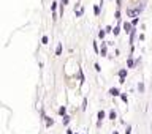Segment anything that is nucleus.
I'll return each mask as SVG.
<instances>
[{
    "label": "nucleus",
    "instance_id": "nucleus-6",
    "mask_svg": "<svg viewBox=\"0 0 152 134\" xmlns=\"http://www.w3.org/2000/svg\"><path fill=\"white\" fill-rule=\"evenodd\" d=\"M57 112H59V115H60V117H65V115H67V107H65V106H60Z\"/></svg>",
    "mask_w": 152,
    "mask_h": 134
},
{
    "label": "nucleus",
    "instance_id": "nucleus-3",
    "mask_svg": "<svg viewBox=\"0 0 152 134\" xmlns=\"http://www.w3.org/2000/svg\"><path fill=\"white\" fill-rule=\"evenodd\" d=\"M106 54H108V46L105 44V43H101V49H100V55H101V57H106Z\"/></svg>",
    "mask_w": 152,
    "mask_h": 134
},
{
    "label": "nucleus",
    "instance_id": "nucleus-10",
    "mask_svg": "<svg viewBox=\"0 0 152 134\" xmlns=\"http://www.w3.org/2000/svg\"><path fill=\"white\" fill-rule=\"evenodd\" d=\"M105 36H106V30H103V28H100V32H98V40H105Z\"/></svg>",
    "mask_w": 152,
    "mask_h": 134
},
{
    "label": "nucleus",
    "instance_id": "nucleus-19",
    "mask_svg": "<svg viewBox=\"0 0 152 134\" xmlns=\"http://www.w3.org/2000/svg\"><path fill=\"white\" fill-rule=\"evenodd\" d=\"M62 123L65 125V126H67V125L70 123V115H65V117H63V122H62Z\"/></svg>",
    "mask_w": 152,
    "mask_h": 134
},
{
    "label": "nucleus",
    "instance_id": "nucleus-29",
    "mask_svg": "<svg viewBox=\"0 0 152 134\" xmlns=\"http://www.w3.org/2000/svg\"><path fill=\"white\" fill-rule=\"evenodd\" d=\"M95 70H97L98 73H100V71H101V68H100V65H98V63H95Z\"/></svg>",
    "mask_w": 152,
    "mask_h": 134
},
{
    "label": "nucleus",
    "instance_id": "nucleus-8",
    "mask_svg": "<svg viewBox=\"0 0 152 134\" xmlns=\"http://www.w3.org/2000/svg\"><path fill=\"white\" fill-rule=\"evenodd\" d=\"M119 33H120V22L117 24L114 28H112V35H114V36H117V35H119Z\"/></svg>",
    "mask_w": 152,
    "mask_h": 134
},
{
    "label": "nucleus",
    "instance_id": "nucleus-5",
    "mask_svg": "<svg viewBox=\"0 0 152 134\" xmlns=\"http://www.w3.org/2000/svg\"><path fill=\"white\" fill-rule=\"evenodd\" d=\"M105 117H106V112H105V110H98V114H97L98 122H103V120H105Z\"/></svg>",
    "mask_w": 152,
    "mask_h": 134
},
{
    "label": "nucleus",
    "instance_id": "nucleus-21",
    "mask_svg": "<svg viewBox=\"0 0 152 134\" xmlns=\"http://www.w3.org/2000/svg\"><path fill=\"white\" fill-rule=\"evenodd\" d=\"M55 10H57V2H52V5H51V11L55 14Z\"/></svg>",
    "mask_w": 152,
    "mask_h": 134
},
{
    "label": "nucleus",
    "instance_id": "nucleus-11",
    "mask_svg": "<svg viewBox=\"0 0 152 134\" xmlns=\"http://www.w3.org/2000/svg\"><path fill=\"white\" fill-rule=\"evenodd\" d=\"M94 13H95V16H100V13H101V5H94Z\"/></svg>",
    "mask_w": 152,
    "mask_h": 134
},
{
    "label": "nucleus",
    "instance_id": "nucleus-13",
    "mask_svg": "<svg viewBox=\"0 0 152 134\" xmlns=\"http://www.w3.org/2000/svg\"><path fill=\"white\" fill-rule=\"evenodd\" d=\"M62 49H63V44H62V43H59L57 47H55V55H60V54H62Z\"/></svg>",
    "mask_w": 152,
    "mask_h": 134
},
{
    "label": "nucleus",
    "instance_id": "nucleus-9",
    "mask_svg": "<svg viewBox=\"0 0 152 134\" xmlns=\"http://www.w3.org/2000/svg\"><path fill=\"white\" fill-rule=\"evenodd\" d=\"M127 74H128V71L125 70V68H124V70H120V71H119V79H125Z\"/></svg>",
    "mask_w": 152,
    "mask_h": 134
},
{
    "label": "nucleus",
    "instance_id": "nucleus-1",
    "mask_svg": "<svg viewBox=\"0 0 152 134\" xmlns=\"http://www.w3.org/2000/svg\"><path fill=\"white\" fill-rule=\"evenodd\" d=\"M143 11V8H135V10H127V16H130V18H136V14H140V13Z\"/></svg>",
    "mask_w": 152,
    "mask_h": 134
},
{
    "label": "nucleus",
    "instance_id": "nucleus-18",
    "mask_svg": "<svg viewBox=\"0 0 152 134\" xmlns=\"http://www.w3.org/2000/svg\"><path fill=\"white\" fill-rule=\"evenodd\" d=\"M92 46H94V51H95V54H100V49H98V44H97V41H94V43H92Z\"/></svg>",
    "mask_w": 152,
    "mask_h": 134
},
{
    "label": "nucleus",
    "instance_id": "nucleus-17",
    "mask_svg": "<svg viewBox=\"0 0 152 134\" xmlns=\"http://www.w3.org/2000/svg\"><path fill=\"white\" fill-rule=\"evenodd\" d=\"M120 99H122V101L125 103V104H127V103H128V98H127V93H120Z\"/></svg>",
    "mask_w": 152,
    "mask_h": 134
},
{
    "label": "nucleus",
    "instance_id": "nucleus-16",
    "mask_svg": "<svg viewBox=\"0 0 152 134\" xmlns=\"http://www.w3.org/2000/svg\"><path fill=\"white\" fill-rule=\"evenodd\" d=\"M144 84H143V82H140V84H138V92H140V93H144Z\"/></svg>",
    "mask_w": 152,
    "mask_h": 134
},
{
    "label": "nucleus",
    "instance_id": "nucleus-2",
    "mask_svg": "<svg viewBox=\"0 0 152 134\" xmlns=\"http://www.w3.org/2000/svg\"><path fill=\"white\" fill-rule=\"evenodd\" d=\"M122 27H124V30H125L127 33H132V30H133L132 22H122Z\"/></svg>",
    "mask_w": 152,
    "mask_h": 134
},
{
    "label": "nucleus",
    "instance_id": "nucleus-20",
    "mask_svg": "<svg viewBox=\"0 0 152 134\" xmlns=\"http://www.w3.org/2000/svg\"><path fill=\"white\" fill-rule=\"evenodd\" d=\"M125 134H132V125H125Z\"/></svg>",
    "mask_w": 152,
    "mask_h": 134
},
{
    "label": "nucleus",
    "instance_id": "nucleus-23",
    "mask_svg": "<svg viewBox=\"0 0 152 134\" xmlns=\"http://www.w3.org/2000/svg\"><path fill=\"white\" fill-rule=\"evenodd\" d=\"M114 16H116V19H117V21L120 19V10H119V8H117V10H116V13H114Z\"/></svg>",
    "mask_w": 152,
    "mask_h": 134
},
{
    "label": "nucleus",
    "instance_id": "nucleus-14",
    "mask_svg": "<svg viewBox=\"0 0 152 134\" xmlns=\"http://www.w3.org/2000/svg\"><path fill=\"white\" fill-rule=\"evenodd\" d=\"M75 14L78 16V18H79V16H82V14H84V8L79 6V10H76V8H75Z\"/></svg>",
    "mask_w": 152,
    "mask_h": 134
},
{
    "label": "nucleus",
    "instance_id": "nucleus-4",
    "mask_svg": "<svg viewBox=\"0 0 152 134\" xmlns=\"http://www.w3.org/2000/svg\"><path fill=\"white\" fill-rule=\"evenodd\" d=\"M109 95L111 96H120V92H119V88L112 87V88H109Z\"/></svg>",
    "mask_w": 152,
    "mask_h": 134
},
{
    "label": "nucleus",
    "instance_id": "nucleus-22",
    "mask_svg": "<svg viewBox=\"0 0 152 134\" xmlns=\"http://www.w3.org/2000/svg\"><path fill=\"white\" fill-rule=\"evenodd\" d=\"M138 22H140V18H133L132 19V25L135 27V25H138Z\"/></svg>",
    "mask_w": 152,
    "mask_h": 134
},
{
    "label": "nucleus",
    "instance_id": "nucleus-25",
    "mask_svg": "<svg viewBox=\"0 0 152 134\" xmlns=\"http://www.w3.org/2000/svg\"><path fill=\"white\" fill-rule=\"evenodd\" d=\"M86 107H87V99H84V101H82V110H86Z\"/></svg>",
    "mask_w": 152,
    "mask_h": 134
},
{
    "label": "nucleus",
    "instance_id": "nucleus-15",
    "mask_svg": "<svg viewBox=\"0 0 152 134\" xmlns=\"http://www.w3.org/2000/svg\"><path fill=\"white\" fill-rule=\"evenodd\" d=\"M127 66H128V68H133V66H135V62H133V58H132V57L127 58Z\"/></svg>",
    "mask_w": 152,
    "mask_h": 134
},
{
    "label": "nucleus",
    "instance_id": "nucleus-31",
    "mask_svg": "<svg viewBox=\"0 0 152 134\" xmlns=\"http://www.w3.org/2000/svg\"><path fill=\"white\" fill-rule=\"evenodd\" d=\"M67 134H73V131H71V129H70V128H68V129H67Z\"/></svg>",
    "mask_w": 152,
    "mask_h": 134
},
{
    "label": "nucleus",
    "instance_id": "nucleus-27",
    "mask_svg": "<svg viewBox=\"0 0 152 134\" xmlns=\"http://www.w3.org/2000/svg\"><path fill=\"white\" fill-rule=\"evenodd\" d=\"M138 38H140V41H144V40H146V36H144V33H141V35H140V36H138Z\"/></svg>",
    "mask_w": 152,
    "mask_h": 134
},
{
    "label": "nucleus",
    "instance_id": "nucleus-26",
    "mask_svg": "<svg viewBox=\"0 0 152 134\" xmlns=\"http://www.w3.org/2000/svg\"><path fill=\"white\" fill-rule=\"evenodd\" d=\"M105 30H106V33H112V28H111V25H108V27H106Z\"/></svg>",
    "mask_w": 152,
    "mask_h": 134
},
{
    "label": "nucleus",
    "instance_id": "nucleus-7",
    "mask_svg": "<svg viewBox=\"0 0 152 134\" xmlns=\"http://www.w3.org/2000/svg\"><path fill=\"white\" fill-rule=\"evenodd\" d=\"M108 117H109V120H111V122H114V120L117 118V112H116L114 109H112V110L109 112V114H108Z\"/></svg>",
    "mask_w": 152,
    "mask_h": 134
},
{
    "label": "nucleus",
    "instance_id": "nucleus-24",
    "mask_svg": "<svg viewBox=\"0 0 152 134\" xmlns=\"http://www.w3.org/2000/svg\"><path fill=\"white\" fill-rule=\"evenodd\" d=\"M48 41H49V38H48L46 35H45V36L41 38V43H43V44H48Z\"/></svg>",
    "mask_w": 152,
    "mask_h": 134
},
{
    "label": "nucleus",
    "instance_id": "nucleus-12",
    "mask_svg": "<svg viewBox=\"0 0 152 134\" xmlns=\"http://www.w3.org/2000/svg\"><path fill=\"white\" fill-rule=\"evenodd\" d=\"M45 118H46V128H51L54 125V120L51 118V117H45Z\"/></svg>",
    "mask_w": 152,
    "mask_h": 134
},
{
    "label": "nucleus",
    "instance_id": "nucleus-30",
    "mask_svg": "<svg viewBox=\"0 0 152 134\" xmlns=\"http://www.w3.org/2000/svg\"><path fill=\"white\" fill-rule=\"evenodd\" d=\"M60 3L62 5H68V0H60Z\"/></svg>",
    "mask_w": 152,
    "mask_h": 134
},
{
    "label": "nucleus",
    "instance_id": "nucleus-28",
    "mask_svg": "<svg viewBox=\"0 0 152 134\" xmlns=\"http://www.w3.org/2000/svg\"><path fill=\"white\" fill-rule=\"evenodd\" d=\"M79 79H81V82H84V74H82V71H79Z\"/></svg>",
    "mask_w": 152,
    "mask_h": 134
},
{
    "label": "nucleus",
    "instance_id": "nucleus-32",
    "mask_svg": "<svg viewBox=\"0 0 152 134\" xmlns=\"http://www.w3.org/2000/svg\"><path fill=\"white\" fill-rule=\"evenodd\" d=\"M112 134H119V133H117V131H114V133H112Z\"/></svg>",
    "mask_w": 152,
    "mask_h": 134
}]
</instances>
